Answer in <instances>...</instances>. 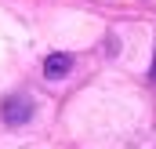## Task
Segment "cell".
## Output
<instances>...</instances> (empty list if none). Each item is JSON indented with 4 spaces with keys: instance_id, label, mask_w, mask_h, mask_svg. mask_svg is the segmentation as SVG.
Masks as SVG:
<instances>
[{
    "instance_id": "cell-1",
    "label": "cell",
    "mask_w": 156,
    "mask_h": 149,
    "mask_svg": "<svg viewBox=\"0 0 156 149\" xmlns=\"http://www.w3.org/2000/svg\"><path fill=\"white\" fill-rule=\"evenodd\" d=\"M33 116V102L29 98H11L7 106H4V120L7 124H26Z\"/></svg>"
},
{
    "instance_id": "cell-2",
    "label": "cell",
    "mask_w": 156,
    "mask_h": 149,
    "mask_svg": "<svg viewBox=\"0 0 156 149\" xmlns=\"http://www.w3.org/2000/svg\"><path fill=\"white\" fill-rule=\"evenodd\" d=\"M69 69H73V58H69V55H62V51H58V55H51V58L44 62V76H47V80H62Z\"/></svg>"
},
{
    "instance_id": "cell-3",
    "label": "cell",
    "mask_w": 156,
    "mask_h": 149,
    "mask_svg": "<svg viewBox=\"0 0 156 149\" xmlns=\"http://www.w3.org/2000/svg\"><path fill=\"white\" fill-rule=\"evenodd\" d=\"M153 80H156V55H153Z\"/></svg>"
}]
</instances>
